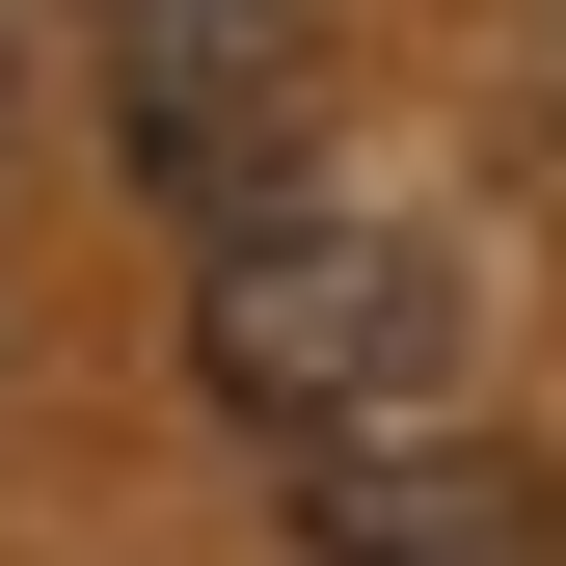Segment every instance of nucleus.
<instances>
[{
  "label": "nucleus",
  "mask_w": 566,
  "mask_h": 566,
  "mask_svg": "<svg viewBox=\"0 0 566 566\" xmlns=\"http://www.w3.org/2000/svg\"><path fill=\"white\" fill-rule=\"evenodd\" d=\"M189 378L243 405L270 459H350V432H432L459 405V270L350 189H270V217L189 270Z\"/></svg>",
  "instance_id": "1"
},
{
  "label": "nucleus",
  "mask_w": 566,
  "mask_h": 566,
  "mask_svg": "<svg viewBox=\"0 0 566 566\" xmlns=\"http://www.w3.org/2000/svg\"><path fill=\"white\" fill-rule=\"evenodd\" d=\"M108 108H135V189L243 243L270 189H297V108H324V54H297V0H108Z\"/></svg>",
  "instance_id": "2"
},
{
  "label": "nucleus",
  "mask_w": 566,
  "mask_h": 566,
  "mask_svg": "<svg viewBox=\"0 0 566 566\" xmlns=\"http://www.w3.org/2000/svg\"><path fill=\"white\" fill-rule=\"evenodd\" d=\"M297 566H539V485L459 432H350V459H297Z\"/></svg>",
  "instance_id": "3"
}]
</instances>
